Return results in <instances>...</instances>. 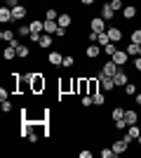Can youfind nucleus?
Returning a JSON list of instances; mask_svg holds the SVG:
<instances>
[{
	"instance_id": "1",
	"label": "nucleus",
	"mask_w": 141,
	"mask_h": 158,
	"mask_svg": "<svg viewBox=\"0 0 141 158\" xmlns=\"http://www.w3.org/2000/svg\"><path fill=\"white\" fill-rule=\"evenodd\" d=\"M42 90H45V78H42L40 73H33V76H31V92L40 94Z\"/></svg>"
},
{
	"instance_id": "2",
	"label": "nucleus",
	"mask_w": 141,
	"mask_h": 158,
	"mask_svg": "<svg viewBox=\"0 0 141 158\" xmlns=\"http://www.w3.org/2000/svg\"><path fill=\"white\" fill-rule=\"evenodd\" d=\"M141 130H139V123H134V125H127V130H125V137L122 139H127V142H132V139H139Z\"/></svg>"
},
{
	"instance_id": "3",
	"label": "nucleus",
	"mask_w": 141,
	"mask_h": 158,
	"mask_svg": "<svg viewBox=\"0 0 141 158\" xmlns=\"http://www.w3.org/2000/svg\"><path fill=\"white\" fill-rule=\"evenodd\" d=\"M127 144H129L127 139H115L113 144H111V149L115 151V156H122V153L127 151Z\"/></svg>"
},
{
	"instance_id": "4",
	"label": "nucleus",
	"mask_w": 141,
	"mask_h": 158,
	"mask_svg": "<svg viewBox=\"0 0 141 158\" xmlns=\"http://www.w3.org/2000/svg\"><path fill=\"white\" fill-rule=\"evenodd\" d=\"M89 28H92V31H96V33H104V31H106V19L94 17V19L89 21Z\"/></svg>"
},
{
	"instance_id": "5",
	"label": "nucleus",
	"mask_w": 141,
	"mask_h": 158,
	"mask_svg": "<svg viewBox=\"0 0 141 158\" xmlns=\"http://www.w3.org/2000/svg\"><path fill=\"white\" fill-rule=\"evenodd\" d=\"M101 50H104V47H101L99 43H92V45L85 50V57H87V59H96V57L101 54Z\"/></svg>"
},
{
	"instance_id": "6",
	"label": "nucleus",
	"mask_w": 141,
	"mask_h": 158,
	"mask_svg": "<svg viewBox=\"0 0 141 158\" xmlns=\"http://www.w3.org/2000/svg\"><path fill=\"white\" fill-rule=\"evenodd\" d=\"M113 80H115V85H118V87H125V85L129 83V76L122 71V69H118V73L113 76Z\"/></svg>"
},
{
	"instance_id": "7",
	"label": "nucleus",
	"mask_w": 141,
	"mask_h": 158,
	"mask_svg": "<svg viewBox=\"0 0 141 158\" xmlns=\"http://www.w3.org/2000/svg\"><path fill=\"white\" fill-rule=\"evenodd\" d=\"M101 73H104V76H115V73H118V64H115L113 59L106 61V64L101 66Z\"/></svg>"
},
{
	"instance_id": "8",
	"label": "nucleus",
	"mask_w": 141,
	"mask_h": 158,
	"mask_svg": "<svg viewBox=\"0 0 141 158\" xmlns=\"http://www.w3.org/2000/svg\"><path fill=\"white\" fill-rule=\"evenodd\" d=\"M106 33H108V38H111V43H120V40H122V31H120L118 26L106 28Z\"/></svg>"
},
{
	"instance_id": "9",
	"label": "nucleus",
	"mask_w": 141,
	"mask_h": 158,
	"mask_svg": "<svg viewBox=\"0 0 141 158\" xmlns=\"http://www.w3.org/2000/svg\"><path fill=\"white\" fill-rule=\"evenodd\" d=\"M0 21L2 24H10V21H14V17H12V7H0Z\"/></svg>"
},
{
	"instance_id": "10",
	"label": "nucleus",
	"mask_w": 141,
	"mask_h": 158,
	"mask_svg": "<svg viewBox=\"0 0 141 158\" xmlns=\"http://www.w3.org/2000/svg\"><path fill=\"white\" fill-rule=\"evenodd\" d=\"M26 14H28V10H26L24 5H21V2H19V5H14V7H12V17H14V21H17V19H24Z\"/></svg>"
},
{
	"instance_id": "11",
	"label": "nucleus",
	"mask_w": 141,
	"mask_h": 158,
	"mask_svg": "<svg viewBox=\"0 0 141 158\" xmlns=\"http://www.w3.org/2000/svg\"><path fill=\"white\" fill-rule=\"evenodd\" d=\"M111 59H113L118 66H125V64H127V59H129V54H127V52H122V50H118V52H115Z\"/></svg>"
},
{
	"instance_id": "12",
	"label": "nucleus",
	"mask_w": 141,
	"mask_h": 158,
	"mask_svg": "<svg viewBox=\"0 0 141 158\" xmlns=\"http://www.w3.org/2000/svg\"><path fill=\"white\" fill-rule=\"evenodd\" d=\"M57 28H59V21H57V19H45V33L54 35V33H57Z\"/></svg>"
},
{
	"instance_id": "13",
	"label": "nucleus",
	"mask_w": 141,
	"mask_h": 158,
	"mask_svg": "<svg viewBox=\"0 0 141 158\" xmlns=\"http://www.w3.org/2000/svg\"><path fill=\"white\" fill-rule=\"evenodd\" d=\"M101 87L106 90V92H111L115 87V80H113V76H101Z\"/></svg>"
},
{
	"instance_id": "14",
	"label": "nucleus",
	"mask_w": 141,
	"mask_h": 158,
	"mask_svg": "<svg viewBox=\"0 0 141 158\" xmlns=\"http://www.w3.org/2000/svg\"><path fill=\"white\" fill-rule=\"evenodd\" d=\"M136 12H139V10H136L134 5H127L125 10H122V17H125V21H132V19L136 17Z\"/></svg>"
},
{
	"instance_id": "15",
	"label": "nucleus",
	"mask_w": 141,
	"mask_h": 158,
	"mask_svg": "<svg viewBox=\"0 0 141 158\" xmlns=\"http://www.w3.org/2000/svg\"><path fill=\"white\" fill-rule=\"evenodd\" d=\"M125 120H127V125H134V123H139V113L127 109V111H125Z\"/></svg>"
},
{
	"instance_id": "16",
	"label": "nucleus",
	"mask_w": 141,
	"mask_h": 158,
	"mask_svg": "<svg viewBox=\"0 0 141 158\" xmlns=\"http://www.w3.org/2000/svg\"><path fill=\"white\" fill-rule=\"evenodd\" d=\"M49 64L52 66H61L64 64V54L61 52H49Z\"/></svg>"
},
{
	"instance_id": "17",
	"label": "nucleus",
	"mask_w": 141,
	"mask_h": 158,
	"mask_svg": "<svg viewBox=\"0 0 141 158\" xmlns=\"http://www.w3.org/2000/svg\"><path fill=\"white\" fill-rule=\"evenodd\" d=\"M99 17H101V19H113V17H115L113 7H111V5H108V2H106V5L101 7V14H99Z\"/></svg>"
},
{
	"instance_id": "18",
	"label": "nucleus",
	"mask_w": 141,
	"mask_h": 158,
	"mask_svg": "<svg viewBox=\"0 0 141 158\" xmlns=\"http://www.w3.org/2000/svg\"><path fill=\"white\" fill-rule=\"evenodd\" d=\"M57 21H59V26L68 28V26H71V24H73V17H71V14H66V12H64V14H59V19H57Z\"/></svg>"
},
{
	"instance_id": "19",
	"label": "nucleus",
	"mask_w": 141,
	"mask_h": 158,
	"mask_svg": "<svg viewBox=\"0 0 141 158\" xmlns=\"http://www.w3.org/2000/svg\"><path fill=\"white\" fill-rule=\"evenodd\" d=\"M2 57H5V61H12L14 57H17V47L7 45V47H5V52H2Z\"/></svg>"
},
{
	"instance_id": "20",
	"label": "nucleus",
	"mask_w": 141,
	"mask_h": 158,
	"mask_svg": "<svg viewBox=\"0 0 141 158\" xmlns=\"http://www.w3.org/2000/svg\"><path fill=\"white\" fill-rule=\"evenodd\" d=\"M87 80H89V94H96V92H99L101 80H99V78H87Z\"/></svg>"
},
{
	"instance_id": "21",
	"label": "nucleus",
	"mask_w": 141,
	"mask_h": 158,
	"mask_svg": "<svg viewBox=\"0 0 141 158\" xmlns=\"http://www.w3.org/2000/svg\"><path fill=\"white\" fill-rule=\"evenodd\" d=\"M52 35H49V33H45V35H42V38H40V43H38V45H40L42 47V50H47V47H52Z\"/></svg>"
},
{
	"instance_id": "22",
	"label": "nucleus",
	"mask_w": 141,
	"mask_h": 158,
	"mask_svg": "<svg viewBox=\"0 0 141 158\" xmlns=\"http://www.w3.org/2000/svg\"><path fill=\"white\" fill-rule=\"evenodd\" d=\"M17 57H19V59H26V57H31V50H28L26 45H19L17 47Z\"/></svg>"
},
{
	"instance_id": "23",
	"label": "nucleus",
	"mask_w": 141,
	"mask_h": 158,
	"mask_svg": "<svg viewBox=\"0 0 141 158\" xmlns=\"http://www.w3.org/2000/svg\"><path fill=\"white\" fill-rule=\"evenodd\" d=\"M125 111H127V109H122V106H115L113 113H111V116H113V123H115V120H120V118H125Z\"/></svg>"
},
{
	"instance_id": "24",
	"label": "nucleus",
	"mask_w": 141,
	"mask_h": 158,
	"mask_svg": "<svg viewBox=\"0 0 141 158\" xmlns=\"http://www.w3.org/2000/svg\"><path fill=\"white\" fill-rule=\"evenodd\" d=\"M31 33H33L31 31V24H21L19 26V35L21 38H31Z\"/></svg>"
},
{
	"instance_id": "25",
	"label": "nucleus",
	"mask_w": 141,
	"mask_h": 158,
	"mask_svg": "<svg viewBox=\"0 0 141 158\" xmlns=\"http://www.w3.org/2000/svg\"><path fill=\"white\" fill-rule=\"evenodd\" d=\"M108 5L113 7V12H122V10H125V2H122V0H108Z\"/></svg>"
},
{
	"instance_id": "26",
	"label": "nucleus",
	"mask_w": 141,
	"mask_h": 158,
	"mask_svg": "<svg viewBox=\"0 0 141 158\" xmlns=\"http://www.w3.org/2000/svg\"><path fill=\"white\" fill-rule=\"evenodd\" d=\"M96 43H99L101 47H106L108 43H111V38H108V33L104 31V33H99V35H96Z\"/></svg>"
},
{
	"instance_id": "27",
	"label": "nucleus",
	"mask_w": 141,
	"mask_h": 158,
	"mask_svg": "<svg viewBox=\"0 0 141 158\" xmlns=\"http://www.w3.org/2000/svg\"><path fill=\"white\" fill-rule=\"evenodd\" d=\"M104 52H106V54H108V57H113V54H115V52H118V43H108V45H106V47H104Z\"/></svg>"
},
{
	"instance_id": "28",
	"label": "nucleus",
	"mask_w": 141,
	"mask_h": 158,
	"mask_svg": "<svg viewBox=\"0 0 141 158\" xmlns=\"http://www.w3.org/2000/svg\"><path fill=\"white\" fill-rule=\"evenodd\" d=\"M80 104L85 106V109H89V106L94 104V99H92V94H82V97H80Z\"/></svg>"
},
{
	"instance_id": "29",
	"label": "nucleus",
	"mask_w": 141,
	"mask_h": 158,
	"mask_svg": "<svg viewBox=\"0 0 141 158\" xmlns=\"http://www.w3.org/2000/svg\"><path fill=\"white\" fill-rule=\"evenodd\" d=\"M125 94H127V97H136V85L134 83H127V85H125Z\"/></svg>"
},
{
	"instance_id": "30",
	"label": "nucleus",
	"mask_w": 141,
	"mask_h": 158,
	"mask_svg": "<svg viewBox=\"0 0 141 158\" xmlns=\"http://www.w3.org/2000/svg\"><path fill=\"white\" fill-rule=\"evenodd\" d=\"M132 43L141 45V28H134V31H132Z\"/></svg>"
},
{
	"instance_id": "31",
	"label": "nucleus",
	"mask_w": 141,
	"mask_h": 158,
	"mask_svg": "<svg viewBox=\"0 0 141 158\" xmlns=\"http://www.w3.org/2000/svg\"><path fill=\"white\" fill-rule=\"evenodd\" d=\"M0 38L5 40V43H12V40H14V33L12 31H2V33H0Z\"/></svg>"
},
{
	"instance_id": "32",
	"label": "nucleus",
	"mask_w": 141,
	"mask_h": 158,
	"mask_svg": "<svg viewBox=\"0 0 141 158\" xmlns=\"http://www.w3.org/2000/svg\"><path fill=\"white\" fill-rule=\"evenodd\" d=\"M92 99H94V104H96V106H101L104 102H106V97H104V94H99V92H96V94H92Z\"/></svg>"
},
{
	"instance_id": "33",
	"label": "nucleus",
	"mask_w": 141,
	"mask_h": 158,
	"mask_svg": "<svg viewBox=\"0 0 141 158\" xmlns=\"http://www.w3.org/2000/svg\"><path fill=\"white\" fill-rule=\"evenodd\" d=\"M113 156H115V151L111 146H108V149H101V158H113Z\"/></svg>"
},
{
	"instance_id": "34",
	"label": "nucleus",
	"mask_w": 141,
	"mask_h": 158,
	"mask_svg": "<svg viewBox=\"0 0 141 158\" xmlns=\"http://www.w3.org/2000/svg\"><path fill=\"white\" fill-rule=\"evenodd\" d=\"M45 19H59L57 10H47V12H45Z\"/></svg>"
},
{
	"instance_id": "35",
	"label": "nucleus",
	"mask_w": 141,
	"mask_h": 158,
	"mask_svg": "<svg viewBox=\"0 0 141 158\" xmlns=\"http://www.w3.org/2000/svg\"><path fill=\"white\" fill-rule=\"evenodd\" d=\"M115 127H118V130H127V120H125V118L115 120Z\"/></svg>"
},
{
	"instance_id": "36",
	"label": "nucleus",
	"mask_w": 141,
	"mask_h": 158,
	"mask_svg": "<svg viewBox=\"0 0 141 158\" xmlns=\"http://www.w3.org/2000/svg\"><path fill=\"white\" fill-rule=\"evenodd\" d=\"M54 38H66V28L59 26V28H57V33H54Z\"/></svg>"
},
{
	"instance_id": "37",
	"label": "nucleus",
	"mask_w": 141,
	"mask_h": 158,
	"mask_svg": "<svg viewBox=\"0 0 141 158\" xmlns=\"http://www.w3.org/2000/svg\"><path fill=\"white\" fill-rule=\"evenodd\" d=\"M2 111H5V113H10V111H12V102L2 99Z\"/></svg>"
},
{
	"instance_id": "38",
	"label": "nucleus",
	"mask_w": 141,
	"mask_h": 158,
	"mask_svg": "<svg viewBox=\"0 0 141 158\" xmlns=\"http://www.w3.org/2000/svg\"><path fill=\"white\" fill-rule=\"evenodd\" d=\"M73 64H75V59H73V57H64V66H66V69H71Z\"/></svg>"
},
{
	"instance_id": "39",
	"label": "nucleus",
	"mask_w": 141,
	"mask_h": 158,
	"mask_svg": "<svg viewBox=\"0 0 141 158\" xmlns=\"http://www.w3.org/2000/svg\"><path fill=\"white\" fill-rule=\"evenodd\" d=\"M96 35H99V33H96V31H89L87 40H89V43H96Z\"/></svg>"
},
{
	"instance_id": "40",
	"label": "nucleus",
	"mask_w": 141,
	"mask_h": 158,
	"mask_svg": "<svg viewBox=\"0 0 141 158\" xmlns=\"http://www.w3.org/2000/svg\"><path fill=\"white\" fill-rule=\"evenodd\" d=\"M134 69L141 73V57H134Z\"/></svg>"
},
{
	"instance_id": "41",
	"label": "nucleus",
	"mask_w": 141,
	"mask_h": 158,
	"mask_svg": "<svg viewBox=\"0 0 141 158\" xmlns=\"http://www.w3.org/2000/svg\"><path fill=\"white\" fill-rule=\"evenodd\" d=\"M7 97H10V92H7L5 87H0V99H7Z\"/></svg>"
},
{
	"instance_id": "42",
	"label": "nucleus",
	"mask_w": 141,
	"mask_h": 158,
	"mask_svg": "<svg viewBox=\"0 0 141 158\" xmlns=\"http://www.w3.org/2000/svg\"><path fill=\"white\" fill-rule=\"evenodd\" d=\"M80 158H92V151H87V149H85V151H80Z\"/></svg>"
},
{
	"instance_id": "43",
	"label": "nucleus",
	"mask_w": 141,
	"mask_h": 158,
	"mask_svg": "<svg viewBox=\"0 0 141 158\" xmlns=\"http://www.w3.org/2000/svg\"><path fill=\"white\" fill-rule=\"evenodd\" d=\"M5 5L7 7H14V5H19V0H5Z\"/></svg>"
},
{
	"instance_id": "44",
	"label": "nucleus",
	"mask_w": 141,
	"mask_h": 158,
	"mask_svg": "<svg viewBox=\"0 0 141 158\" xmlns=\"http://www.w3.org/2000/svg\"><path fill=\"white\" fill-rule=\"evenodd\" d=\"M80 2H82V5H85V7H89V5H94V0H80Z\"/></svg>"
},
{
	"instance_id": "45",
	"label": "nucleus",
	"mask_w": 141,
	"mask_h": 158,
	"mask_svg": "<svg viewBox=\"0 0 141 158\" xmlns=\"http://www.w3.org/2000/svg\"><path fill=\"white\" fill-rule=\"evenodd\" d=\"M136 104H139V106H141V94H136Z\"/></svg>"
},
{
	"instance_id": "46",
	"label": "nucleus",
	"mask_w": 141,
	"mask_h": 158,
	"mask_svg": "<svg viewBox=\"0 0 141 158\" xmlns=\"http://www.w3.org/2000/svg\"><path fill=\"white\" fill-rule=\"evenodd\" d=\"M139 144H141V135H139Z\"/></svg>"
}]
</instances>
